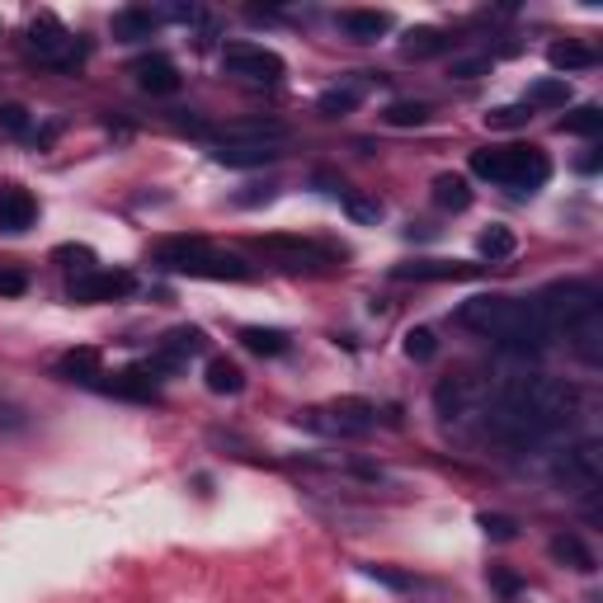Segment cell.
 <instances>
[{
    "instance_id": "6da1fadb",
    "label": "cell",
    "mask_w": 603,
    "mask_h": 603,
    "mask_svg": "<svg viewBox=\"0 0 603 603\" xmlns=\"http://www.w3.org/2000/svg\"><path fill=\"white\" fill-rule=\"evenodd\" d=\"M575 415H580V392L561 377L528 373V377H505L495 392H481V419L510 448L542 444V438L575 425Z\"/></svg>"
},
{
    "instance_id": "7a4b0ae2",
    "label": "cell",
    "mask_w": 603,
    "mask_h": 603,
    "mask_svg": "<svg viewBox=\"0 0 603 603\" xmlns=\"http://www.w3.org/2000/svg\"><path fill=\"white\" fill-rule=\"evenodd\" d=\"M457 326L472 330L481 339H491V345H500L505 354H542L552 345V326L547 316L537 312V302H518V297H467L457 307Z\"/></svg>"
},
{
    "instance_id": "3957f363",
    "label": "cell",
    "mask_w": 603,
    "mask_h": 603,
    "mask_svg": "<svg viewBox=\"0 0 603 603\" xmlns=\"http://www.w3.org/2000/svg\"><path fill=\"white\" fill-rule=\"evenodd\" d=\"M537 312L547 316L552 335H566L571 349L585 358V364H603V297L585 278H566V284H552L537 297Z\"/></svg>"
},
{
    "instance_id": "277c9868",
    "label": "cell",
    "mask_w": 603,
    "mask_h": 603,
    "mask_svg": "<svg viewBox=\"0 0 603 603\" xmlns=\"http://www.w3.org/2000/svg\"><path fill=\"white\" fill-rule=\"evenodd\" d=\"M472 170L481 179H491V185L510 189L514 198H533L552 179V160L537 147H476Z\"/></svg>"
},
{
    "instance_id": "5b68a950",
    "label": "cell",
    "mask_w": 603,
    "mask_h": 603,
    "mask_svg": "<svg viewBox=\"0 0 603 603\" xmlns=\"http://www.w3.org/2000/svg\"><path fill=\"white\" fill-rule=\"evenodd\" d=\"M156 265L170 269V274H189V278H217V284H227V278H231V284H246V278H250L246 259L212 250L208 240H198V236H170V240H160V246H156Z\"/></svg>"
},
{
    "instance_id": "8992f818",
    "label": "cell",
    "mask_w": 603,
    "mask_h": 603,
    "mask_svg": "<svg viewBox=\"0 0 603 603\" xmlns=\"http://www.w3.org/2000/svg\"><path fill=\"white\" fill-rule=\"evenodd\" d=\"M302 429L312 434H326V438H364L377 429V406L364 396H339L330 406H312L297 415Z\"/></svg>"
},
{
    "instance_id": "52a82bcc",
    "label": "cell",
    "mask_w": 603,
    "mask_h": 603,
    "mask_svg": "<svg viewBox=\"0 0 603 603\" xmlns=\"http://www.w3.org/2000/svg\"><path fill=\"white\" fill-rule=\"evenodd\" d=\"M29 52L38 57L43 67L52 71H76L80 62H86V38H76L62 19H52V14H38L33 24H29Z\"/></svg>"
},
{
    "instance_id": "ba28073f",
    "label": "cell",
    "mask_w": 603,
    "mask_h": 603,
    "mask_svg": "<svg viewBox=\"0 0 603 603\" xmlns=\"http://www.w3.org/2000/svg\"><path fill=\"white\" fill-rule=\"evenodd\" d=\"M223 71L236 76V80H250V86H274V80L288 76V62L265 43H246V38H236V43L223 48Z\"/></svg>"
},
{
    "instance_id": "9c48e42d",
    "label": "cell",
    "mask_w": 603,
    "mask_h": 603,
    "mask_svg": "<svg viewBox=\"0 0 603 603\" xmlns=\"http://www.w3.org/2000/svg\"><path fill=\"white\" fill-rule=\"evenodd\" d=\"M552 476H556L566 491H575V495L599 491V481H603V444H599V438H585V444H571L566 453H561V457L552 462Z\"/></svg>"
},
{
    "instance_id": "30bf717a",
    "label": "cell",
    "mask_w": 603,
    "mask_h": 603,
    "mask_svg": "<svg viewBox=\"0 0 603 603\" xmlns=\"http://www.w3.org/2000/svg\"><path fill=\"white\" fill-rule=\"evenodd\" d=\"M132 293V274H123V269H90V274H76L71 278V288H67V297L71 302H118V297H128Z\"/></svg>"
},
{
    "instance_id": "8fae6325",
    "label": "cell",
    "mask_w": 603,
    "mask_h": 603,
    "mask_svg": "<svg viewBox=\"0 0 603 603\" xmlns=\"http://www.w3.org/2000/svg\"><path fill=\"white\" fill-rule=\"evenodd\" d=\"M198 349H204V330H198V326H179V330H170L166 339H160V349L151 354L147 373H151V377H156V373H175L179 364H189Z\"/></svg>"
},
{
    "instance_id": "7c38bea8",
    "label": "cell",
    "mask_w": 603,
    "mask_h": 603,
    "mask_svg": "<svg viewBox=\"0 0 603 603\" xmlns=\"http://www.w3.org/2000/svg\"><path fill=\"white\" fill-rule=\"evenodd\" d=\"M486 265H467V259H415V265H396V278L411 284H457V278H476Z\"/></svg>"
},
{
    "instance_id": "4fadbf2b",
    "label": "cell",
    "mask_w": 603,
    "mask_h": 603,
    "mask_svg": "<svg viewBox=\"0 0 603 603\" xmlns=\"http://www.w3.org/2000/svg\"><path fill=\"white\" fill-rule=\"evenodd\" d=\"M255 250L278 255L288 269H302V265H326V259H330V250H326V246H316V240H302V236H259V240H255Z\"/></svg>"
},
{
    "instance_id": "5bb4252c",
    "label": "cell",
    "mask_w": 603,
    "mask_h": 603,
    "mask_svg": "<svg viewBox=\"0 0 603 603\" xmlns=\"http://www.w3.org/2000/svg\"><path fill=\"white\" fill-rule=\"evenodd\" d=\"M212 160L217 166H231V170H250V166L278 160V147L274 142H212Z\"/></svg>"
},
{
    "instance_id": "9a60e30c",
    "label": "cell",
    "mask_w": 603,
    "mask_h": 603,
    "mask_svg": "<svg viewBox=\"0 0 603 603\" xmlns=\"http://www.w3.org/2000/svg\"><path fill=\"white\" fill-rule=\"evenodd\" d=\"M33 223H38L33 194H24V189H6V194H0V231L19 236V231H29Z\"/></svg>"
},
{
    "instance_id": "2e32d148",
    "label": "cell",
    "mask_w": 603,
    "mask_h": 603,
    "mask_svg": "<svg viewBox=\"0 0 603 603\" xmlns=\"http://www.w3.org/2000/svg\"><path fill=\"white\" fill-rule=\"evenodd\" d=\"M132 76H137V86H142L147 95H175L179 90V71H175L170 57H160V52L142 57V62L132 67Z\"/></svg>"
},
{
    "instance_id": "e0dca14e",
    "label": "cell",
    "mask_w": 603,
    "mask_h": 603,
    "mask_svg": "<svg viewBox=\"0 0 603 603\" xmlns=\"http://www.w3.org/2000/svg\"><path fill=\"white\" fill-rule=\"evenodd\" d=\"M339 29H345L354 43H377V38L392 29V14L387 10H339Z\"/></svg>"
},
{
    "instance_id": "ac0fdd59",
    "label": "cell",
    "mask_w": 603,
    "mask_h": 603,
    "mask_svg": "<svg viewBox=\"0 0 603 603\" xmlns=\"http://www.w3.org/2000/svg\"><path fill=\"white\" fill-rule=\"evenodd\" d=\"M547 552H552V561H561V566L566 571H580V575H590L599 561H594V552L585 547V542H580L575 533H556L552 542H547Z\"/></svg>"
},
{
    "instance_id": "d6986e66",
    "label": "cell",
    "mask_w": 603,
    "mask_h": 603,
    "mask_svg": "<svg viewBox=\"0 0 603 603\" xmlns=\"http://www.w3.org/2000/svg\"><path fill=\"white\" fill-rule=\"evenodd\" d=\"M156 24H160V19H156L151 10L128 6V10H118V14H113V38H118V43H142V38L156 33Z\"/></svg>"
},
{
    "instance_id": "ffe728a7",
    "label": "cell",
    "mask_w": 603,
    "mask_h": 603,
    "mask_svg": "<svg viewBox=\"0 0 603 603\" xmlns=\"http://www.w3.org/2000/svg\"><path fill=\"white\" fill-rule=\"evenodd\" d=\"M204 382H208L212 396H240V392H246V373H240L231 358H208Z\"/></svg>"
},
{
    "instance_id": "44dd1931",
    "label": "cell",
    "mask_w": 603,
    "mask_h": 603,
    "mask_svg": "<svg viewBox=\"0 0 603 603\" xmlns=\"http://www.w3.org/2000/svg\"><path fill=\"white\" fill-rule=\"evenodd\" d=\"M434 204L448 208V212H467V208H472L467 175H434Z\"/></svg>"
},
{
    "instance_id": "7402d4cb",
    "label": "cell",
    "mask_w": 603,
    "mask_h": 603,
    "mask_svg": "<svg viewBox=\"0 0 603 603\" xmlns=\"http://www.w3.org/2000/svg\"><path fill=\"white\" fill-rule=\"evenodd\" d=\"M358 105H364V86H354V80H345V86H330L326 95L316 99V109L326 113V118H345V113H354Z\"/></svg>"
},
{
    "instance_id": "603a6c76",
    "label": "cell",
    "mask_w": 603,
    "mask_h": 603,
    "mask_svg": "<svg viewBox=\"0 0 603 603\" xmlns=\"http://www.w3.org/2000/svg\"><path fill=\"white\" fill-rule=\"evenodd\" d=\"M552 67L556 71H590V67H599V52L590 48V43H571V38H566V43H552Z\"/></svg>"
},
{
    "instance_id": "cb8c5ba5",
    "label": "cell",
    "mask_w": 603,
    "mask_h": 603,
    "mask_svg": "<svg viewBox=\"0 0 603 603\" xmlns=\"http://www.w3.org/2000/svg\"><path fill=\"white\" fill-rule=\"evenodd\" d=\"M240 345L259 358H278V354H288V335L274 330V326H246L240 330Z\"/></svg>"
},
{
    "instance_id": "d4e9b609",
    "label": "cell",
    "mask_w": 603,
    "mask_h": 603,
    "mask_svg": "<svg viewBox=\"0 0 603 603\" xmlns=\"http://www.w3.org/2000/svg\"><path fill=\"white\" fill-rule=\"evenodd\" d=\"M57 377H67V382H99L105 373H99V354L95 349H71L57 358Z\"/></svg>"
},
{
    "instance_id": "484cf974",
    "label": "cell",
    "mask_w": 603,
    "mask_h": 603,
    "mask_svg": "<svg viewBox=\"0 0 603 603\" xmlns=\"http://www.w3.org/2000/svg\"><path fill=\"white\" fill-rule=\"evenodd\" d=\"M382 123L387 128H425L429 123V105L425 99H392V105L382 109Z\"/></svg>"
},
{
    "instance_id": "4316f807",
    "label": "cell",
    "mask_w": 603,
    "mask_h": 603,
    "mask_svg": "<svg viewBox=\"0 0 603 603\" xmlns=\"http://www.w3.org/2000/svg\"><path fill=\"white\" fill-rule=\"evenodd\" d=\"M561 132H575V137H599L603 132V109L599 105H580L561 118Z\"/></svg>"
},
{
    "instance_id": "83f0119b",
    "label": "cell",
    "mask_w": 603,
    "mask_h": 603,
    "mask_svg": "<svg viewBox=\"0 0 603 603\" xmlns=\"http://www.w3.org/2000/svg\"><path fill=\"white\" fill-rule=\"evenodd\" d=\"M401 48H406L411 57H444L453 43H448V38L438 33V29H411V33H406V43H401Z\"/></svg>"
},
{
    "instance_id": "f1b7e54d",
    "label": "cell",
    "mask_w": 603,
    "mask_h": 603,
    "mask_svg": "<svg viewBox=\"0 0 603 603\" xmlns=\"http://www.w3.org/2000/svg\"><path fill=\"white\" fill-rule=\"evenodd\" d=\"M514 250H518V236L510 227H486V231H481V255H486L491 265H495V259H510Z\"/></svg>"
},
{
    "instance_id": "f546056e",
    "label": "cell",
    "mask_w": 603,
    "mask_h": 603,
    "mask_svg": "<svg viewBox=\"0 0 603 603\" xmlns=\"http://www.w3.org/2000/svg\"><path fill=\"white\" fill-rule=\"evenodd\" d=\"M566 99H571V80L566 76H552V80H537L524 105L537 109V105H566Z\"/></svg>"
},
{
    "instance_id": "4dcf8cb0",
    "label": "cell",
    "mask_w": 603,
    "mask_h": 603,
    "mask_svg": "<svg viewBox=\"0 0 603 603\" xmlns=\"http://www.w3.org/2000/svg\"><path fill=\"white\" fill-rule=\"evenodd\" d=\"M406 354L415 358V364H429V358L438 354V339H434V330H429V326H415V330H406Z\"/></svg>"
},
{
    "instance_id": "1f68e13d",
    "label": "cell",
    "mask_w": 603,
    "mask_h": 603,
    "mask_svg": "<svg viewBox=\"0 0 603 603\" xmlns=\"http://www.w3.org/2000/svg\"><path fill=\"white\" fill-rule=\"evenodd\" d=\"M339 204H345V212L354 217V223H377V217H382V204H377V198H364V194H339Z\"/></svg>"
},
{
    "instance_id": "d6a6232c",
    "label": "cell",
    "mask_w": 603,
    "mask_h": 603,
    "mask_svg": "<svg viewBox=\"0 0 603 603\" xmlns=\"http://www.w3.org/2000/svg\"><path fill=\"white\" fill-rule=\"evenodd\" d=\"M481 533H486L491 542H514L518 537V524L510 514H481Z\"/></svg>"
},
{
    "instance_id": "836d02e7",
    "label": "cell",
    "mask_w": 603,
    "mask_h": 603,
    "mask_svg": "<svg viewBox=\"0 0 603 603\" xmlns=\"http://www.w3.org/2000/svg\"><path fill=\"white\" fill-rule=\"evenodd\" d=\"M29 109L24 105H0V132H10V137H29Z\"/></svg>"
},
{
    "instance_id": "e575fe53",
    "label": "cell",
    "mask_w": 603,
    "mask_h": 603,
    "mask_svg": "<svg viewBox=\"0 0 603 603\" xmlns=\"http://www.w3.org/2000/svg\"><path fill=\"white\" fill-rule=\"evenodd\" d=\"M528 118H533V109H528V105H505V109L486 113V123H491V128H524Z\"/></svg>"
},
{
    "instance_id": "d590c367",
    "label": "cell",
    "mask_w": 603,
    "mask_h": 603,
    "mask_svg": "<svg viewBox=\"0 0 603 603\" xmlns=\"http://www.w3.org/2000/svg\"><path fill=\"white\" fill-rule=\"evenodd\" d=\"M57 259H67L76 274H90V269H95V255H90L86 246H62V250H57Z\"/></svg>"
},
{
    "instance_id": "8d00e7d4",
    "label": "cell",
    "mask_w": 603,
    "mask_h": 603,
    "mask_svg": "<svg viewBox=\"0 0 603 603\" xmlns=\"http://www.w3.org/2000/svg\"><path fill=\"white\" fill-rule=\"evenodd\" d=\"M24 288H29V278H24V274H14V269L0 274V297H19Z\"/></svg>"
},
{
    "instance_id": "74e56055",
    "label": "cell",
    "mask_w": 603,
    "mask_h": 603,
    "mask_svg": "<svg viewBox=\"0 0 603 603\" xmlns=\"http://www.w3.org/2000/svg\"><path fill=\"white\" fill-rule=\"evenodd\" d=\"M481 71H491L486 57H472V62H453V76H462V80H472V76H481Z\"/></svg>"
},
{
    "instance_id": "f35d334b",
    "label": "cell",
    "mask_w": 603,
    "mask_h": 603,
    "mask_svg": "<svg viewBox=\"0 0 603 603\" xmlns=\"http://www.w3.org/2000/svg\"><path fill=\"white\" fill-rule=\"evenodd\" d=\"M368 575L382 580V585H392V590H406V585H411L406 575H392V571H382V566H368Z\"/></svg>"
},
{
    "instance_id": "ab89813d",
    "label": "cell",
    "mask_w": 603,
    "mask_h": 603,
    "mask_svg": "<svg viewBox=\"0 0 603 603\" xmlns=\"http://www.w3.org/2000/svg\"><path fill=\"white\" fill-rule=\"evenodd\" d=\"M491 580H495V590H505V594H514V590H518V580H514L510 571H491Z\"/></svg>"
}]
</instances>
